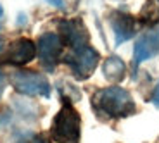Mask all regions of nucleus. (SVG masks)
<instances>
[{
	"label": "nucleus",
	"instance_id": "1",
	"mask_svg": "<svg viewBox=\"0 0 159 143\" xmlns=\"http://www.w3.org/2000/svg\"><path fill=\"white\" fill-rule=\"evenodd\" d=\"M92 109L100 119H125L137 112L130 92L116 84L97 90L92 95Z\"/></svg>",
	"mask_w": 159,
	"mask_h": 143
},
{
	"label": "nucleus",
	"instance_id": "2",
	"mask_svg": "<svg viewBox=\"0 0 159 143\" xmlns=\"http://www.w3.org/2000/svg\"><path fill=\"white\" fill-rule=\"evenodd\" d=\"M50 138L56 143H80L81 115L75 109L73 102L62 100V107L54 115L50 124Z\"/></svg>",
	"mask_w": 159,
	"mask_h": 143
},
{
	"label": "nucleus",
	"instance_id": "3",
	"mask_svg": "<svg viewBox=\"0 0 159 143\" xmlns=\"http://www.w3.org/2000/svg\"><path fill=\"white\" fill-rule=\"evenodd\" d=\"M62 60H64V64L71 69L75 80L85 81V80H88V78L93 74V71L97 69L100 55L93 47L87 45V47H81V48H71V50L62 57Z\"/></svg>",
	"mask_w": 159,
	"mask_h": 143
},
{
	"label": "nucleus",
	"instance_id": "4",
	"mask_svg": "<svg viewBox=\"0 0 159 143\" xmlns=\"http://www.w3.org/2000/svg\"><path fill=\"white\" fill-rule=\"evenodd\" d=\"M11 83L19 95L26 97H50V83L43 74L36 71H16L11 76Z\"/></svg>",
	"mask_w": 159,
	"mask_h": 143
},
{
	"label": "nucleus",
	"instance_id": "5",
	"mask_svg": "<svg viewBox=\"0 0 159 143\" xmlns=\"http://www.w3.org/2000/svg\"><path fill=\"white\" fill-rule=\"evenodd\" d=\"M62 47H64V43L57 33H43L38 38L36 54H38L42 67L47 72L56 71L57 64H59L61 57H62Z\"/></svg>",
	"mask_w": 159,
	"mask_h": 143
},
{
	"label": "nucleus",
	"instance_id": "6",
	"mask_svg": "<svg viewBox=\"0 0 159 143\" xmlns=\"http://www.w3.org/2000/svg\"><path fill=\"white\" fill-rule=\"evenodd\" d=\"M36 57V45L28 38H17L7 45L4 54L0 55V62L7 66H24Z\"/></svg>",
	"mask_w": 159,
	"mask_h": 143
},
{
	"label": "nucleus",
	"instance_id": "7",
	"mask_svg": "<svg viewBox=\"0 0 159 143\" xmlns=\"http://www.w3.org/2000/svg\"><path fill=\"white\" fill-rule=\"evenodd\" d=\"M59 36L64 45H69L71 48L87 47L90 41V33L81 19H62L59 21Z\"/></svg>",
	"mask_w": 159,
	"mask_h": 143
},
{
	"label": "nucleus",
	"instance_id": "8",
	"mask_svg": "<svg viewBox=\"0 0 159 143\" xmlns=\"http://www.w3.org/2000/svg\"><path fill=\"white\" fill-rule=\"evenodd\" d=\"M159 55V24L143 33L133 47V69H137L143 60Z\"/></svg>",
	"mask_w": 159,
	"mask_h": 143
},
{
	"label": "nucleus",
	"instance_id": "9",
	"mask_svg": "<svg viewBox=\"0 0 159 143\" xmlns=\"http://www.w3.org/2000/svg\"><path fill=\"white\" fill-rule=\"evenodd\" d=\"M109 23H111L112 33H114V43L121 45L128 41L137 31V21L135 17L123 11H114L109 16Z\"/></svg>",
	"mask_w": 159,
	"mask_h": 143
},
{
	"label": "nucleus",
	"instance_id": "10",
	"mask_svg": "<svg viewBox=\"0 0 159 143\" xmlns=\"http://www.w3.org/2000/svg\"><path fill=\"white\" fill-rule=\"evenodd\" d=\"M102 74L104 78L111 83H119L125 80L126 74V64L123 62V59H119L116 55H111L104 60L102 64Z\"/></svg>",
	"mask_w": 159,
	"mask_h": 143
},
{
	"label": "nucleus",
	"instance_id": "11",
	"mask_svg": "<svg viewBox=\"0 0 159 143\" xmlns=\"http://www.w3.org/2000/svg\"><path fill=\"white\" fill-rule=\"evenodd\" d=\"M142 24H157L159 23V0H147L140 11Z\"/></svg>",
	"mask_w": 159,
	"mask_h": 143
},
{
	"label": "nucleus",
	"instance_id": "12",
	"mask_svg": "<svg viewBox=\"0 0 159 143\" xmlns=\"http://www.w3.org/2000/svg\"><path fill=\"white\" fill-rule=\"evenodd\" d=\"M26 143H50V141H48L45 136H42V135H35L30 141H26Z\"/></svg>",
	"mask_w": 159,
	"mask_h": 143
},
{
	"label": "nucleus",
	"instance_id": "13",
	"mask_svg": "<svg viewBox=\"0 0 159 143\" xmlns=\"http://www.w3.org/2000/svg\"><path fill=\"white\" fill-rule=\"evenodd\" d=\"M152 103H154L156 107L159 109V83H157V86H156V90H154V93H152Z\"/></svg>",
	"mask_w": 159,
	"mask_h": 143
},
{
	"label": "nucleus",
	"instance_id": "14",
	"mask_svg": "<svg viewBox=\"0 0 159 143\" xmlns=\"http://www.w3.org/2000/svg\"><path fill=\"white\" fill-rule=\"evenodd\" d=\"M45 2L54 5V7H57V9H64V0H45Z\"/></svg>",
	"mask_w": 159,
	"mask_h": 143
},
{
	"label": "nucleus",
	"instance_id": "15",
	"mask_svg": "<svg viewBox=\"0 0 159 143\" xmlns=\"http://www.w3.org/2000/svg\"><path fill=\"white\" fill-rule=\"evenodd\" d=\"M5 84H7V81H5V76L0 72V97L4 95V90H5Z\"/></svg>",
	"mask_w": 159,
	"mask_h": 143
},
{
	"label": "nucleus",
	"instance_id": "16",
	"mask_svg": "<svg viewBox=\"0 0 159 143\" xmlns=\"http://www.w3.org/2000/svg\"><path fill=\"white\" fill-rule=\"evenodd\" d=\"M4 16V7H2V5H0V17Z\"/></svg>",
	"mask_w": 159,
	"mask_h": 143
},
{
	"label": "nucleus",
	"instance_id": "17",
	"mask_svg": "<svg viewBox=\"0 0 159 143\" xmlns=\"http://www.w3.org/2000/svg\"><path fill=\"white\" fill-rule=\"evenodd\" d=\"M0 29H2V28H0Z\"/></svg>",
	"mask_w": 159,
	"mask_h": 143
}]
</instances>
